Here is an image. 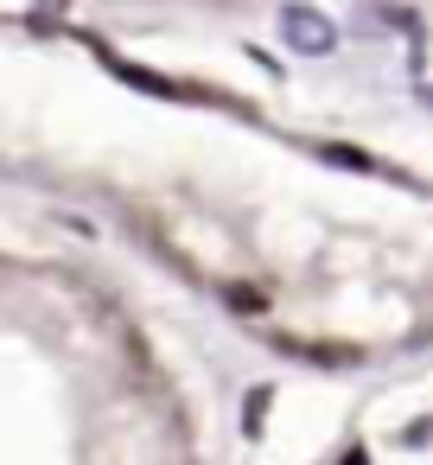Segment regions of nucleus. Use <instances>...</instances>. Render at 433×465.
Masks as SVG:
<instances>
[{
    "label": "nucleus",
    "instance_id": "1",
    "mask_svg": "<svg viewBox=\"0 0 433 465\" xmlns=\"http://www.w3.org/2000/svg\"><path fill=\"white\" fill-rule=\"evenodd\" d=\"M280 20H287V39H293L300 52H331V45H338L331 20H325V14H312V7H287Z\"/></svg>",
    "mask_w": 433,
    "mask_h": 465
},
{
    "label": "nucleus",
    "instance_id": "2",
    "mask_svg": "<svg viewBox=\"0 0 433 465\" xmlns=\"http://www.w3.org/2000/svg\"><path fill=\"white\" fill-rule=\"evenodd\" d=\"M319 160H331V166H350V173H369V153H357V147H338V141H325V147H319Z\"/></svg>",
    "mask_w": 433,
    "mask_h": 465
},
{
    "label": "nucleus",
    "instance_id": "3",
    "mask_svg": "<svg viewBox=\"0 0 433 465\" xmlns=\"http://www.w3.org/2000/svg\"><path fill=\"white\" fill-rule=\"evenodd\" d=\"M261 414H268V389H255V395H249V408H242V420H249V433H261Z\"/></svg>",
    "mask_w": 433,
    "mask_h": 465
},
{
    "label": "nucleus",
    "instance_id": "4",
    "mask_svg": "<svg viewBox=\"0 0 433 465\" xmlns=\"http://www.w3.org/2000/svg\"><path fill=\"white\" fill-rule=\"evenodd\" d=\"M344 465H369V452H350V459H344Z\"/></svg>",
    "mask_w": 433,
    "mask_h": 465
}]
</instances>
